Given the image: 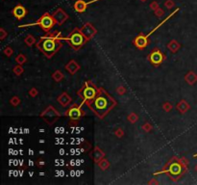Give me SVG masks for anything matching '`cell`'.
Segmentation results:
<instances>
[{
  "mask_svg": "<svg viewBox=\"0 0 197 185\" xmlns=\"http://www.w3.org/2000/svg\"><path fill=\"white\" fill-rule=\"evenodd\" d=\"M86 105L98 119L103 120L117 105V102L104 88H99L97 96Z\"/></svg>",
  "mask_w": 197,
  "mask_h": 185,
  "instance_id": "6da1fadb",
  "label": "cell"
},
{
  "mask_svg": "<svg viewBox=\"0 0 197 185\" xmlns=\"http://www.w3.org/2000/svg\"><path fill=\"white\" fill-rule=\"evenodd\" d=\"M188 166L189 160L187 158H178L177 156H173L160 172L154 173V176L166 173L173 182H176L188 172Z\"/></svg>",
  "mask_w": 197,
  "mask_h": 185,
  "instance_id": "7a4b0ae2",
  "label": "cell"
},
{
  "mask_svg": "<svg viewBox=\"0 0 197 185\" xmlns=\"http://www.w3.org/2000/svg\"><path fill=\"white\" fill-rule=\"evenodd\" d=\"M36 48L47 59H51L63 48V43L61 40L51 37L49 34H45V36L40 38L39 42L36 43Z\"/></svg>",
  "mask_w": 197,
  "mask_h": 185,
  "instance_id": "3957f363",
  "label": "cell"
},
{
  "mask_svg": "<svg viewBox=\"0 0 197 185\" xmlns=\"http://www.w3.org/2000/svg\"><path fill=\"white\" fill-rule=\"evenodd\" d=\"M179 8H177L176 10H175L174 12H172V13L167 18H165V19H163L161 23H159V24L154 28V29H153V30H151L147 35H144L143 33H140V34H138V36L137 37H135L134 39H133V41H132V43L135 45V48H137V49H138V50H143L144 48H147V46L149 45V43H150V40H149V37L151 36V35L153 34V33H154L156 30H158L162 24H165V23L168 20V19H170L175 14H176V13H178V12H179Z\"/></svg>",
  "mask_w": 197,
  "mask_h": 185,
  "instance_id": "277c9868",
  "label": "cell"
},
{
  "mask_svg": "<svg viewBox=\"0 0 197 185\" xmlns=\"http://www.w3.org/2000/svg\"><path fill=\"white\" fill-rule=\"evenodd\" d=\"M63 41L68 43L70 48L75 51L80 50L87 42V40L81 32V29L77 27H75L67 37H63Z\"/></svg>",
  "mask_w": 197,
  "mask_h": 185,
  "instance_id": "5b68a950",
  "label": "cell"
},
{
  "mask_svg": "<svg viewBox=\"0 0 197 185\" xmlns=\"http://www.w3.org/2000/svg\"><path fill=\"white\" fill-rule=\"evenodd\" d=\"M99 92V88H98L91 80H87L83 84L81 89L77 92V95L81 99L83 100L81 105L83 106L84 104H87L89 101L92 100Z\"/></svg>",
  "mask_w": 197,
  "mask_h": 185,
  "instance_id": "8992f818",
  "label": "cell"
},
{
  "mask_svg": "<svg viewBox=\"0 0 197 185\" xmlns=\"http://www.w3.org/2000/svg\"><path fill=\"white\" fill-rule=\"evenodd\" d=\"M57 24L55 19H54L53 16L50 15L49 13H45L43 14L36 22L34 23H30V24H23V25H19V28L22 27H29V26H40L45 33H49L50 30Z\"/></svg>",
  "mask_w": 197,
  "mask_h": 185,
  "instance_id": "52a82bcc",
  "label": "cell"
},
{
  "mask_svg": "<svg viewBox=\"0 0 197 185\" xmlns=\"http://www.w3.org/2000/svg\"><path fill=\"white\" fill-rule=\"evenodd\" d=\"M64 117H68L69 119L70 124H77L79 121L86 116V112L82 109V105L77 103H72L69 108L64 112Z\"/></svg>",
  "mask_w": 197,
  "mask_h": 185,
  "instance_id": "ba28073f",
  "label": "cell"
},
{
  "mask_svg": "<svg viewBox=\"0 0 197 185\" xmlns=\"http://www.w3.org/2000/svg\"><path fill=\"white\" fill-rule=\"evenodd\" d=\"M40 117L45 121L49 126L53 125L61 117V113L52 105H48L40 114Z\"/></svg>",
  "mask_w": 197,
  "mask_h": 185,
  "instance_id": "9c48e42d",
  "label": "cell"
},
{
  "mask_svg": "<svg viewBox=\"0 0 197 185\" xmlns=\"http://www.w3.org/2000/svg\"><path fill=\"white\" fill-rule=\"evenodd\" d=\"M147 60L152 66L158 68L167 60V56L165 55V53L160 50V48H155L147 55Z\"/></svg>",
  "mask_w": 197,
  "mask_h": 185,
  "instance_id": "30bf717a",
  "label": "cell"
},
{
  "mask_svg": "<svg viewBox=\"0 0 197 185\" xmlns=\"http://www.w3.org/2000/svg\"><path fill=\"white\" fill-rule=\"evenodd\" d=\"M80 29H81V32L83 33V35L86 37V39L87 40V42L92 40L95 37V35L97 34L96 28L91 24V22H86Z\"/></svg>",
  "mask_w": 197,
  "mask_h": 185,
  "instance_id": "8fae6325",
  "label": "cell"
},
{
  "mask_svg": "<svg viewBox=\"0 0 197 185\" xmlns=\"http://www.w3.org/2000/svg\"><path fill=\"white\" fill-rule=\"evenodd\" d=\"M52 16H53L54 19H55L57 25H59V26H62L63 23L68 19V14L65 13L63 9H58L57 11L54 12Z\"/></svg>",
  "mask_w": 197,
  "mask_h": 185,
  "instance_id": "7c38bea8",
  "label": "cell"
},
{
  "mask_svg": "<svg viewBox=\"0 0 197 185\" xmlns=\"http://www.w3.org/2000/svg\"><path fill=\"white\" fill-rule=\"evenodd\" d=\"M28 14L27 9L22 6L21 4H17L13 10H12V15L17 19V20H21L22 18H24Z\"/></svg>",
  "mask_w": 197,
  "mask_h": 185,
  "instance_id": "4fadbf2b",
  "label": "cell"
},
{
  "mask_svg": "<svg viewBox=\"0 0 197 185\" xmlns=\"http://www.w3.org/2000/svg\"><path fill=\"white\" fill-rule=\"evenodd\" d=\"M96 1H100V0H91V1H87V2L84 1V0H77V1L74 3L73 7H74V10L77 12V13L82 14L87 9V7H89L90 4L94 3Z\"/></svg>",
  "mask_w": 197,
  "mask_h": 185,
  "instance_id": "5bb4252c",
  "label": "cell"
},
{
  "mask_svg": "<svg viewBox=\"0 0 197 185\" xmlns=\"http://www.w3.org/2000/svg\"><path fill=\"white\" fill-rule=\"evenodd\" d=\"M90 157L94 162V163L97 164L101 159L105 158V152L99 147H94V148L92 149V152L90 153Z\"/></svg>",
  "mask_w": 197,
  "mask_h": 185,
  "instance_id": "9a60e30c",
  "label": "cell"
},
{
  "mask_svg": "<svg viewBox=\"0 0 197 185\" xmlns=\"http://www.w3.org/2000/svg\"><path fill=\"white\" fill-rule=\"evenodd\" d=\"M57 102L60 104L62 107H68L71 104L72 98H71V97L68 94L67 92H62L61 95H59L57 97Z\"/></svg>",
  "mask_w": 197,
  "mask_h": 185,
  "instance_id": "2e32d148",
  "label": "cell"
},
{
  "mask_svg": "<svg viewBox=\"0 0 197 185\" xmlns=\"http://www.w3.org/2000/svg\"><path fill=\"white\" fill-rule=\"evenodd\" d=\"M64 68L70 75H74L75 73H77V72L80 71L81 66L77 63V61L70 60L68 63H67V65L64 66Z\"/></svg>",
  "mask_w": 197,
  "mask_h": 185,
  "instance_id": "e0dca14e",
  "label": "cell"
},
{
  "mask_svg": "<svg viewBox=\"0 0 197 185\" xmlns=\"http://www.w3.org/2000/svg\"><path fill=\"white\" fill-rule=\"evenodd\" d=\"M176 109L181 113V114H185V113H187L190 109V104L185 101V100H184V99H182V100H180L177 104H176Z\"/></svg>",
  "mask_w": 197,
  "mask_h": 185,
  "instance_id": "ac0fdd59",
  "label": "cell"
},
{
  "mask_svg": "<svg viewBox=\"0 0 197 185\" xmlns=\"http://www.w3.org/2000/svg\"><path fill=\"white\" fill-rule=\"evenodd\" d=\"M167 48L169 49L170 52L172 53H176L177 51H179V49L181 48V44L180 42H178L176 40H171L168 43H167Z\"/></svg>",
  "mask_w": 197,
  "mask_h": 185,
  "instance_id": "d6986e66",
  "label": "cell"
},
{
  "mask_svg": "<svg viewBox=\"0 0 197 185\" xmlns=\"http://www.w3.org/2000/svg\"><path fill=\"white\" fill-rule=\"evenodd\" d=\"M185 80L189 85H193V84L196 83V81H197V75L193 72L190 71L185 75Z\"/></svg>",
  "mask_w": 197,
  "mask_h": 185,
  "instance_id": "ffe728a7",
  "label": "cell"
},
{
  "mask_svg": "<svg viewBox=\"0 0 197 185\" xmlns=\"http://www.w3.org/2000/svg\"><path fill=\"white\" fill-rule=\"evenodd\" d=\"M63 78H64V74L60 71V69H56V71L52 73V79L55 81V82H57V83L63 81Z\"/></svg>",
  "mask_w": 197,
  "mask_h": 185,
  "instance_id": "44dd1931",
  "label": "cell"
},
{
  "mask_svg": "<svg viewBox=\"0 0 197 185\" xmlns=\"http://www.w3.org/2000/svg\"><path fill=\"white\" fill-rule=\"evenodd\" d=\"M97 165H98V167H99V169L101 171H106V170H108L109 168H110L111 163H110V161H109L108 159L103 158V159H101L99 162H98Z\"/></svg>",
  "mask_w": 197,
  "mask_h": 185,
  "instance_id": "7402d4cb",
  "label": "cell"
},
{
  "mask_svg": "<svg viewBox=\"0 0 197 185\" xmlns=\"http://www.w3.org/2000/svg\"><path fill=\"white\" fill-rule=\"evenodd\" d=\"M24 42H25V44H26L27 46H32V45L36 44L38 42H37L36 38H35L34 36H33V35L28 34L27 36L25 37V39H24Z\"/></svg>",
  "mask_w": 197,
  "mask_h": 185,
  "instance_id": "603a6c76",
  "label": "cell"
},
{
  "mask_svg": "<svg viewBox=\"0 0 197 185\" xmlns=\"http://www.w3.org/2000/svg\"><path fill=\"white\" fill-rule=\"evenodd\" d=\"M27 57L24 55V54H22V53H19L16 57V59H15V61H16V63L17 64V65H24L26 62H27Z\"/></svg>",
  "mask_w": 197,
  "mask_h": 185,
  "instance_id": "cb8c5ba5",
  "label": "cell"
},
{
  "mask_svg": "<svg viewBox=\"0 0 197 185\" xmlns=\"http://www.w3.org/2000/svg\"><path fill=\"white\" fill-rule=\"evenodd\" d=\"M127 121L131 123H136L138 121V115L136 114L135 112H132V113H130L128 115V117H127Z\"/></svg>",
  "mask_w": 197,
  "mask_h": 185,
  "instance_id": "d4e9b609",
  "label": "cell"
},
{
  "mask_svg": "<svg viewBox=\"0 0 197 185\" xmlns=\"http://www.w3.org/2000/svg\"><path fill=\"white\" fill-rule=\"evenodd\" d=\"M13 72L16 75V76H20L24 72V68H22L21 65H16L13 68Z\"/></svg>",
  "mask_w": 197,
  "mask_h": 185,
  "instance_id": "484cf974",
  "label": "cell"
},
{
  "mask_svg": "<svg viewBox=\"0 0 197 185\" xmlns=\"http://www.w3.org/2000/svg\"><path fill=\"white\" fill-rule=\"evenodd\" d=\"M10 104L11 105H12L13 107H16V106H18L19 104H20V102H21V100H20V98L17 97V96H14L12 98L10 99Z\"/></svg>",
  "mask_w": 197,
  "mask_h": 185,
  "instance_id": "4316f807",
  "label": "cell"
},
{
  "mask_svg": "<svg viewBox=\"0 0 197 185\" xmlns=\"http://www.w3.org/2000/svg\"><path fill=\"white\" fill-rule=\"evenodd\" d=\"M162 107L163 111L167 112V113H169V112L173 109V105H172V104H171L169 101L163 102V103H162Z\"/></svg>",
  "mask_w": 197,
  "mask_h": 185,
  "instance_id": "83f0119b",
  "label": "cell"
},
{
  "mask_svg": "<svg viewBox=\"0 0 197 185\" xmlns=\"http://www.w3.org/2000/svg\"><path fill=\"white\" fill-rule=\"evenodd\" d=\"M46 34H49L51 37L53 38H55V39H58V40H63V37L62 36V34L60 31L56 30V31H54V32H49V33H46Z\"/></svg>",
  "mask_w": 197,
  "mask_h": 185,
  "instance_id": "f1b7e54d",
  "label": "cell"
},
{
  "mask_svg": "<svg viewBox=\"0 0 197 185\" xmlns=\"http://www.w3.org/2000/svg\"><path fill=\"white\" fill-rule=\"evenodd\" d=\"M141 129L143 130L144 132L148 133V132L152 131L153 126H152V124L150 122H144L143 124H142V126H141Z\"/></svg>",
  "mask_w": 197,
  "mask_h": 185,
  "instance_id": "f546056e",
  "label": "cell"
},
{
  "mask_svg": "<svg viewBox=\"0 0 197 185\" xmlns=\"http://www.w3.org/2000/svg\"><path fill=\"white\" fill-rule=\"evenodd\" d=\"M115 92H116V94H117L118 96H122V95H125V94H126V92H127V90H126V88H125L124 86L120 85V86L116 87Z\"/></svg>",
  "mask_w": 197,
  "mask_h": 185,
  "instance_id": "4dcf8cb0",
  "label": "cell"
},
{
  "mask_svg": "<svg viewBox=\"0 0 197 185\" xmlns=\"http://www.w3.org/2000/svg\"><path fill=\"white\" fill-rule=\"evenodd\" d=\"M3 53H4L5 56L11 57V56L14 54V49L11 48V46H6V48H4V50H3Z\"/></svg>",
  "mask_w": 197,
  "mask_h": 185,
  "instance_id": "1f68e13d",
  "label": "cell"
},
{
  "mask_svg": "<svg viewBox=\"0 0 197 185\" xmlns=\"http://www.w3.org/2000/svg\"><path fill=\"white\" fill-rule=\"evenodd\" d=\"M38 95H39V91L37 88L33 87L29 90V96L31 98H36V97H38Z\"/></svg>",
  "mask_w": 197,
  "mask_h": 185,
  "instance_id": "d6a6232c",
  "label": "cell"
},
{
  "mask_svg": "<svg viewBox=\"0 0 197 185\" xmlns=\"http://www.w3.org/2000/svg\"><path fill=\"white\" fill-rule=\"evenodd\" d=\"M124 130L121 128V127H118L117 129H115V135L117 137V138H122L123 136H124Z\"/></svg>",
  "mask_w": 197,
  "mask_h": 185,
  "instance_id": "836d02e7",
  "label": "cell"
},
{
  "mask_svg": "<svg viewBox=\"0 0 197 185\" xmlns=\"http://www.w3.org/2000/svg\"><path fill=\"white\" fill-rule=\"evenodd\" d=\"M7 36H8V32L4 28H2V27L0 28V40L4 41Z\"/></svg>",
  "mask_w": 197,
  "mask_h": 185,
  "instance_id": "e575fe53",
  "label": "cell"
},
{
  "mask_svg": "<svg viewBox=\"0 0 197 185\" xmlns=\"http://www.w3.org/2000/svg\"><path fill=\"white\" fill-rule=\"evenodd\" d=\"M154 13H155V15H156V17H157V18H162V16H163V15H165V11L162 10L161 8H158L157 10H155V11H154Z\"/></svg>",
  "mask_w": 197,
  "mask_h": 185,
  "instance_id": "d590c367",
  "label": "cell"
},
{
  "mask_svg": "<svg viewBox=\"0 0 197 185\" xmlns=\"http://www.w3.org/2000/svg\"><path fill=\"white\" fill-rule=\"evenodd\" d=\"M36 165L40 168V169H41V168H43L45 166V162L43 161L41 158H40L39 160H37V162H36Z\"/></svg>",
  "mask_w": 197,
  "mask_h": 185,
  "instance_id": "8d00e7d4",
  "label": "cell"
},
{
  "mask_svg": "<svg viewBox=\"0 0 197 185\" xmlns=\"http://www.w3.org/2000/svg\"><path fill=\"white\" fill-rule=\"evenodd\" d=\"M165 6L167 8V9H171L174 7V2L172 1V0H167L166 3H165Z\"/></svg>",
  "mask_w": 197,
  "mask_h": 185,
  "instance_id": "74e56055",
  "label": "cell"
},
{
  "mask_svg": "<svg viewBox=\"0 0 197 185\" xmlns=\"http://www.w3.org/2000/svg\"><path fill=\"white\" fill-rule=\"evenodd\" d=\"M150 8L153 10V11H155V10H157L158 8H159V4L157 3V2H152L151 4H150Z\"/></svg>",
  "mask_w": 197,
  "mask_h": 185,
  "instance_id": "f35d334b",
  "label": "cell"
},
{
  "mask_svg": "<svg viewBox=\"0 0 197 185\" xmlns=\"http://www.w3.org/2000/svg\"><path fill=\"white\" fill-rule=\"evenodd\" d=\"M147 184H149V185H151V184H159V181L158 180H156V178H152L151 180H149L148 181V183Z\"/></svg>",
  "mask_w": 197,
  "mask_h": 185,
  "instance_id": "ab89813d",
  "label": "cell"
},
{
  "mask_svg": "<svg viewBox=\"0 0 197 185\" xmlns=\"http://www.w3.org/2000/svg\"><path fill=\"white\" fill-rule=\"evenodd\" d=\"M140 1H141V2H145V1H146V0H140Z\"/></svg>",
  "mask_w": 197,
  "mask_h": 185,
  "instance_id": "60d3db41",
  "label": "cell"
},
{
  "mask_svg": "<svg viewBox=\"0 0 197 185\" xmlns=\"http://www.w3.org/2000/svg\"><path fill=\"white\" fill-rule=\"evenodd\" d=\"M195 171H196V172H197V165H196V166H195Z\"/></svg>",
  "mask_w": 197,
  "mask_h": 185,
  "instance_id": "b9f144b4",
  "label": "cell"
}]
</instances>
